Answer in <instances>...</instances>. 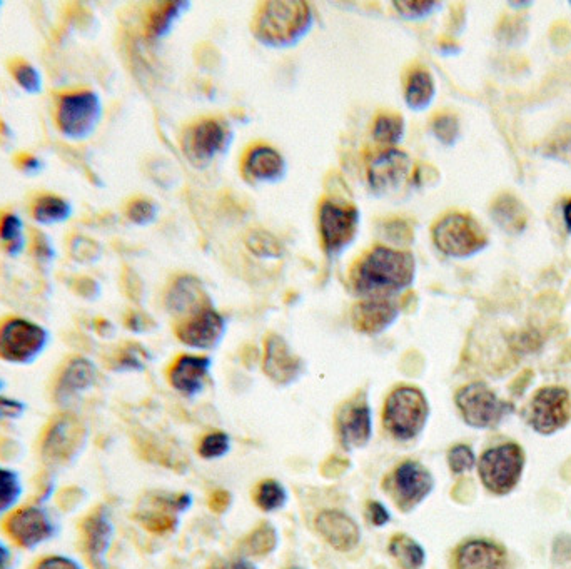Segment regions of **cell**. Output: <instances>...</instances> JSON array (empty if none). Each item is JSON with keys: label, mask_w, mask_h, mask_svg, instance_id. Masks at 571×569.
I'll use <instances>...</instances> for the list:
<instances>
[{"label": "cell", "mask_w": 571, "mask_h": 569, "mask_svg": "<svg viewBox=\"0 0 571 569\" xmlns=\"http://www.w3.org/2000/svg\"><path fill=\"white\" fill-rule=\"evenodd\" d=\"M415 272L416 262L411 252L374 247L354 269V289L366 299H390L410 288Z\"/></svg>", "instance_id": "1"}, {"label": "cell", "mask_w": 571, "mask_h": 569, "mask_svg": "<svg viewBox=\"0 0 571 569\" xmlns=\"http://www.w3.org/2000/svg\"><path fill=\"white\" fill-rule=\"evenodd\" d=\"M313 27V11L306 2H268L254 21V36L264 46L286 49L303 39Z\"/></svg>", "instance_id": "2"}, {"label": "cell", "mask_w": 571, "mask_h": 569, "mask_svg": "<svg viewBox=\"0 0 571 569\" xmlns=\"http://www.w3.org/2000/svg\"><path fill=\"white\" fill-rule=\"evenodd\" d=\"M87 426L71 411L57 414L47 423L39 441L42 463L49 469L71 466L86 448Z\"/></svg>", "instance_id": "3"}, {"label": "cell", "mask_w": 571, "mask_h": 569, "mask_svg": "<svg viewBox=\"0 0 571 569\" xmlns=\"http://www.w3.org/2000/svg\"><path fill=\"white\" fill-rule=\"evenodd\" d=\"M102 117L101 97L89 89L57 94L54 122L57 131L69 141H86L96 131Z\"/></svg>", "instance_id": "4"}, {"label": "cell", "mask_w": 571, "mask_h": 569, "mask_svg": "<svg viewBox=\"0 0 571 569\" xmlns=\"http://www.w3.org/2000/svg\"><path fill=\"white\" fill-rule=\"evenodd\" d=\"M51 343V333L42 324L9 316L0 321V361L12 366H31Z\"/></svg>", "instance_id": "5"}, {"label": "cell", "mask_w": 571, "mask_h": 569, "mask_svg": "<svg viewBox=\"0 0 571 569\" xmlns=\"http://www.w3.org/2000/svg\"><path fill=\"white\" fill-rule=\"evenodd\" d=\"M2 528L17 548L36 551L56 538L59 521L46 504L31 503L7 514Z\"/></svg>", "instance_id": "6"}, {"label": "cell", "mask_w": 571, "mask_h": 569, "mask_svg": "<svg viewBox=\"0 0 571 569\" xmlns=\"http://www.w3.org/2000/svg\"><path fill=\"white\" fill-rule=\"evenodd\" d=\"M433 242L445 256L465 259L475 256L488 246L483 227L463 212H450L433 227Z\"/></svg>", "instance_id": "7"}, {"label": "cell", "mask_w": 571, "mask_h": 569, "mask_svg": "<svg viewBox=\"0 0 571 569\" xmlns=\"http://www.w3.org/2000/svg\"><path fill=\"white\" fill-rule=\"evenodd\" d=\"M430 406L425 394L416 388H398L385 404L383 423L388 433L400 441L416 438L425 428Z\"/></svg>", "instance_id": "8"}, {"label": "cell", "mask_w": 571, "mask_h": 569, "mask_svg": "<svg viewBox=\"0 0 571 569\" xmlns=\"http://www.w3.org/2000/svg\"><path fill=\"white\" fill-rule=\"evenodd\" d=\"M525 466V453L515 443L501 444L483 453L478 473L481 483L493 494H508L516 488Z\"/></svg>", "instance_id": "9"}, {"label": "cell", "mask_w": 571, "mask_h": 569, "mask_svg": "<svg viewBox=\"0 0 571 569\" xmlns=\"http://www.w3.org/2000/svg\"><path fill=\"white\" fill-rule=\"evenodd\" d=\"M456 406L471 428H495L513 413V406L501 401L485 383H471L456 393Z\"/></svg>", "instance_id": "10"}, {"label": "cell", "mask_w": 571, "mask_h": 569, "mask_svg": "<svg viewBox=\"0 0 571 569\" xmlns=\"http://www.w3.org/2000/svg\"><path fill=\"white\" fill-rule=\"evenodd\" d=\"M359 211L354 206L338 201H324L319 207V232L324 251L338 256L353 244L358 234Z\"/></svg>", "instance_id": "11"}, {"label": "cell", "mask_w": 571, "mask_h": 569, "mask_svg": "<svg viewBox=\"0 0 571 569\" xmlns=\"http://www.w3.org/2000/svg\"><path fill=\"white\" fill-rule=\"evenodd\" d=\"M435 488V479L423 464L406 461L391 474L386 489L395 499L396 506L403 513H410L418 504L423 503Z\"/></svg>", "instance_id": "12"}, {"label": "cell", "mask_w": 571, "mask_h": 569, "mask_svg": "<svg viewBox=\"0 0 571 569\" xmlns=\"http://www.w3.org/2000/svg\"><path fill=\"white\" fill-rule=\"evenodd\" d=\"M571 419V398L558 386L543 388L531 399L530 424L536 433L553 434L565 428Z\"/></svg>", "instance_id": "13"}, {"label": "cell", "mask_w": 571, "mask_h": 569, "mask_svg": "<svg viewBox=\"0 0 571 569\" xmlns=\"http://www.w3.org/2000/svg\"><path fill=\"white\" fill-rule=\"evenodd\" d=\"M231 144V131L218 119H206L187 132L184 149L194 164H208Z\"/></svg>", "instance_id": "14"}, {"label": "cell", "mask_w": 571, "mask_h": 569, "mask_svg": "<svg viewBox=\"0 0 571 569\" xmlns=\"http://www.w3.org/2000/svg\"><path fill=\"white\" fill-rule=\"evenodd\" d=\"M411 176V159L400 149H385L369 162V186L376 194H391L405 186Z\"/></svg>", "instance_id": "15"}, {"label": "cell", "mask_w": 571, "mask_h": 569, "mask_svg": "<svg viewBox=\"0 0 571 569\" xmlns=\"http://www.w3.org/2000/svg\"><path fill=\"white\" fill-rule=\"evenodd\" d=\"M191 506V498L187 494L169 496V494H154L147 498L141 508L137 509V523L149 533L166 534L174 531L177 518L174 513L186 511Z\"/></svg>", "instance_id": "16"}, {"label": "cell", "mask_w": 571, "mask_h": 569, "mask_svg": "<svg viewBox=\"0 0 571 569\" xmlns=\"http://www.w3.org/2000/svg\"><path fill=\"white\" fill-rule=\"evenodd\" d=\"M97 381L96 364L84 356H72L67 359L61 371L57 374L54 383V401L59 406H67L81 394L87 393L94 388Z\"/></svg>", "instance_id": "17"}, {"label": "cell", "mask_w": 571, "mask_h": 569, "mask_svg": "<svg viewBox=\"0 0 571 569\" xmlns=\"http://www.w3.org/2000/svg\"><path fill=\"white\" fill-rule=\"evenodd\" d=\"M114 538V524L107 508L87 514L81 523L82 551L96 569H106V556Z\"/></svg>", "instance_id": "18"}, {"label": "cell", "mask_w": 571, "mask_h": 569, "mask_svg": "<svg viewBox=\"0 0 571 569\" xmlns=\"http://www.w3.org/2000/svg\"><path fill=\"white\" fill-rule=\"evenodd\" d=\"M226 321L211 306L189 316L177 328V338L189 348L211 349L223 338Z\"/></svg>", "instance_id": "19"}, {"label": "cell", "mask_w": 571, "mask_h": 569, "mask_svg": "<svg viewBox=\"0 0 571 569\" xmlns=\"http://www.w3.org/2000/svg\"><path fill=\"white\" fill-rule=\"evenodd\" d=\"M316 529L324 541L341 553L356 548L361 539V531L353 518L338 509H328L318 514Z\"/></svg>", "instance_id": "20"}, {"label": "cell", "mask_w": 571, "mask_h": 569, "mask_svg": "<svg viewBox=\"0 0 571 569\" xmlns=\"http://www.w3.org/2000/svg\"><path fill=\"white\" fill-rule=\"evenodd\" d=\"M263 368L264 373L268 374L274 383L289 384L299 378L303 363L281 336L271 334L266 341Z\"/></svg>", "instance_id": "21"}, {"label": "cell", "mask_w": 571, "mask_h": 569, "mask_svg": "<svg viewBox=\"0 0 571 569\" xmlns=\"http://www.w3.org/2000/svg\"><path fill=\"white\" fill-rule=\"evenodd\" d=\"M400 314L391 299H364L351 311L354 329L363 334H379L390 328Z\"/></svg>", "instance_id": "22"}, {"label": "cell", "mask_w": 571, "mask_h": 569, "mask_svg": "<svg viewBox=\"0 0 571 569\" xmlns=\"http://www.w3.org/2000/svg\"><path fill=\"white\" fill-rule=\"evenodd\" d=\"M166 306L174 316H193L209 308L203 282L194 276L179 277L167 291Z\"/></svg>", "instance_id": "23"}, {"label": "cell", "mask_w": 571, "mask_h": 569, "mask_svg": "<svg viewBox=\"0 0 571 569\" xmlns=\"http://www.w3.org/2000/svg\"><path fill=\"white\" fill-rule=\"evenodd\" d=\"M505 549L488 539H470L455 553L456 569H506Z\"/></svg>", "instance_id": "24"}, {"label": "cell", "mask_w": 571, "mask_h": 569, "mask_svg": "<svg viewBox=\"0 0 571 569\" xmlns=\"http://www.w3.org/2000/svg\"><path fill=\"white\" fill-rule=\"evenodd\" d=\"M211 369V359L204 356H182L169 371L172 388L193 398L203 391Z\"/></svg>", "instance_id": "25"}, {"label": "cell", "mask_w": 571, "mask_h": 569, "mask_svg": "<svg viewBox=\"0 0 571 569\" xmlns=\"http://www.w3.org/2000/svg\"><path fill=\"white\" fill-rule=\"evenodd\" d=\"M339 439L344 448H361L368 443L373 431L371 409L366 403L349 404L338 419Z\"/></svg>", "instance_id": "26"}, {"label": "cell", "mask_w": 571, "mask_h": 569, "mask_svg": "<svg viewBox=\"0 0 571 569\" xmlns=\"http://www.w3.org/2000/svg\"><path fill=\"white\" fill-rule=\"evenodd\" d=\"M244 171L253 181L278 182L286 174V162L273 147L258 146L249 151Z\"/></svg>", "instance_id": "27"}, {"label": "cell", "mask_w": 571, "mask_h": 569, "mask_svg": "<svg viewBox=\"0 0 571 569\" xmlns=\"http://www.w3.org/2000/svg\"><path fill=\"white\" fill-rule=\"evenodd\" d=\"M491 217L496 226L508 234H520L525 231L528 222L525 206L513 194H501L500 197H496L491 206Z\"/></svg>", "instance_id": "28"}, {"label": "cell", "mask_w": 571, "mask_h": 569, "mask_svg": "<svg viewBox=\"0 0 571 569\" xmlns=\"http://www.w3.org/2000/svg\"><path fill=\"white\" fill-rule=\"evenodd\" d=\"M31 216L39 226H57L71 219V202L57 194H39L32 201Z\"/></svg>", "instance_id": "29"}, {"label": "cell", "mask_w": 571, "mask_h": 569, "mask_svg": "<svg viewBox=\"0 0 571 569\" xmlns=\"http://www.w3.org/2000/svg\"><path fill=\"white\" fill-rule=\"evenodd\" d=\"M435 79L425 69H416L411 72L406 82V104L413 111H425L435 99Z\"/></svg>", "instance_id": "30"}, {"label": "cell", "mask_w": 571, "mask_h": 569, "mask_svg": "<svg viewBox=\"0 0 571 569\" xmlns=\"http://www.w3.org/2000/svg\"><path fill=\"white\" fill-rule=\"evenodd\" d=\"M187 7H189L187 2H164L156 9H152L147 19V37L154 41L166 37L182 12L187 11Z\"/></svg>", "instance_id": "31"}, {"label": "cell", "mask_w": 571, "mask_h": 569, "mask_svg": "<svg viewBox=\"0 0 571 569\" xmlns=\"http://www.w3.org/2000/svg\"><path fill=\"white\" fill-rule=\"evenodd\" d=\"M0 246L7 256L19 257L27 246L26 231L21 217L14 212L0 214Z\"/></svg>", "instance_id": "32"}, {"label": "cell", "mask_w": 571, "mask_h": 569, "mask_svg": "<svg viewBox=\"0 0 571 569\" xmlns=\"http://www.w3.org/2000/svg\"><path fill=\"white\" fill-rule=\"evenodd\" d=\"M24 496V484L16 469L7 468L0 464V518L21 506Z\"/></svg>", "instance_id": "33"}, {"label": "cell", "mask_w": 571, "mask_h": 569, "mask_svg": "<svg viewBox=\"0 0 571 569\" xmlns=\"http://www.w3.org/2000/svg\"><path fill=\"white\" fill-rule=\"evenodd\" d=\"M388 549L401 569H420L425 564V549L406 534H396L395 538L391 539Z\"/></svg>", "instance_id": "34"}, {"label": "cell", "mask_w": 571, "mask_h": 569, "mask_svg": "<svg viewBox=\"0 0 571 569\" xmlns=\"http://www.w3.org/2000/svg\"><path fill=\"white\" fill-rule=\"evenodd\" d=\"M405 119L398 114H383L374 121L373 139L386 149H396L405 137Z\"/></svg>", "instance_id": "35"}, {"label": "cell", "mask_w": 571, "mask_h": 569, "mask_svg": "<svg viewBox=\"0 0 571 569\" xmlns=\"http://www.w3.org/2000/svg\"><path fill=\"white\" fill-rule=\"evenodd\" d=\"M246 246L254 256L261 259H279L284 254V247L278 237L264 229H253L246 236Z\"/></svg>", "instance_id": "36"}, {"label": "cell", "mask_w": 571, "mask_h": 569, "mask_svg": "<svg viewBox=\"0 0 571 569\" xmlns=\"http://www.w3.org/2000/svg\"><path fill=\"white\" fill-rule=\"evenodd\" d=\"M276 546H278V533L269 523L259 524L258 528L249 534L246 543H244V548L248 554L258 556V558L273 553Z\"/></svg>", "instance_id": "37"}, {"label": "cell", "mask_w": 571, "mask_h": 569, "mask_svg": "<svg viewBox=\"0 0 571 569\" xmlns=\"http://www.w3.org/2000/svg\"><path fill=\"white\" fill-rule=\"evenodd\" d=\"M9 69L22 91H26L27 94H41L44 82H42L41 71L34 64L24 59H14Z\"/></svg>", "instance_id": "38"}, {"label": "cell", "mask_w": 571, "mask_h": 569, "mask_svg": "<svg viewBox=\"0 0 571 569\" xmlns=\"http://www.w3.org/2000/svg\"><path fill=\"white\" fill-rule=\"evenodd\" d=\"M286 499H288L286 489H284L283 484L274 481V479L263 481L254 494V501L266 513H273V511L283 508Z\"/></svg>", "instance_id": "39"}, {"label": "cell", "mask_w": 571, "mask_h": 569, "mask_svg": "<svg viewBox=\"0 0 571 569\" xmlns=\"http://www.w3.org/2000/svg\"><path fill=\"white\" fill-rule=\"evenodd\" d=\"M69 256L77 264H94L102 256V247L96 239L84 236V234H74L69 239Z\"/></svg>", "instance_id": "40"}, {"label": "cell", "mask_w": 571, "mask_h": 569, "mask_svg": "<svg viewBox=\"0 0 571 569\" xmlns=\"http://www.w3.org/2000/svg\"><path fill=\"white\" fill-rule=\"evenodd\" d=\"M126 216L132 224L147 226V224L156 221L157 206L154 202L142 199V197L132 199V201L127 204Z\"/></svg>", "instance_id": "41"}, {"label": "cell", "mask_w": 571, "mask_h": 569, "mask_svg": "<svg viewBox=\"0 0 571 569\" xmlns=\"http://www.w3.org/2000/svg\"><path fill=\"white\" fill-rule=\"evenodd\" d=\"M431 129H433L436 139L446 146H453L460 137V122L453 114H443V116L436 117Z\"/></svg>", "instance_id": "42"}, {"label": "cell", "mask_w": 571, "mask_h": 569, "mask_svg": "<svg viewBox=\"0 0 571 569\" xmlns=\"http://www.w3.org/2000/svg\"><path fill=\"white\" fill-rule=\"evenodd\" d=\"M396 12L400 14L406 21H421L425 17L431 16L436 11V7H440L438 2H401L396 0L393 2Z\"/></svg>", "instance_id": "43"}, {"label": "cell", "mask_w": 571, "mask_h": 569, "mask_svg": "<svg viewBox=\"0 0 571 569\" xmlns=\"http://www.w3.org/2000/svg\"><path fill=\"white\" fill-rule=\"evenodd\" d=\"M476 463V456L473 449L466 444H458L455 448L450 449L448 453V464L455 474L468 473L473 469Z\"/></svg>", "instance_id": "44"}, {"label": "cell", "mask_w": 571, "mask_h": 569, "mask_svg": "<svg viewBox=\"0 0 571 569\" xmlns=\"http://www.w3.org/2000/svg\"><path fill=\"white\" fill-rule=\"evenodd\" d=\"M381 231H383L386 241L398 244V246H406V244H410L413 241V229H411L408 222L401 221V219L385 222L383 227H381Z\"/></svg>", "instance_id": "45"}, {"label": "cell", "mask_w": 571, "mask_h": 569, "mask_svg": "<svg viewBox=\"0 0 571 569\" xmlns=\"http://www.w3.org/2000/svg\"><path fill=\"white\" fill-rule=\"evenodd\" d=\"M32 256L36 257L37 262H41L44 266H49L56 259V247L52 244L51 239L46 232L36 231L32 236L31 242Z\"/></svg>", "instance_id": "46"}, {"label": "cell", "mask_w": 571, "mask_h": 569, "mask_svg": "<svg viewBox=\"0 0 571 569\" xmlns=\"http://www.w3.org/2000/svg\"><path fill=\"white\" fill-rule=\"evenodd\" d=\"M229 451L228 434L213 433L203 439V443L199 446V454L204 459L223 458L224 454Z\"/></svg>", "instance_id": "47"}, {"label": "cell", "mask_w": 571, "mask_h": 569, "mask_svg": "<svg viewBox=\"0 0 571 569\" xmlns=\"http://www.w3.org/2000/svg\"><path fill=\"white\" fill-rule=\"evenodd\" d=\"M32 569H86L81 561L67 554H47L42 556Z\"/></svg>", "instance_id": "48"}, {"label": "cell", "mask_w": 571, "mask_h": 569, "mask_svg": "<svg viewBox=\"0 0 571 569\" xmlns=\"http://www.w3.org/2000/svg\"><path fill=\"white\" fill-rule=\"evenodd\" d=\"M146 353L139 346H129L117 358V369L121 371H141L144 368Z\"/></svg>", "instance_id": "49"}, {"label": "cell", "mask_w": 571, "mask_h": 569, "mask_svg": "<svg viewBox=\"0 0 571 569\" xmlns=\"http://www.w3.org/2000/svg\"><path fill=\"white\" fill-rule=\"evenodd\" d=\"M71 288L79 298L87 299V301H94L101 293V288H99L97 281L87 276L76 277L71 284Z\"/></svg>", "instance_id": "50"}, {"label": "cell", "mask_w": 571, "mask_h": 569, "mask_svg": "<svg viewBox=\"0 0 571 569\" xmlns=\"http://www.w3.org/2000/svg\"><path fill=\"white\" fill-rule=\"evenodd\" d=\"M26 413V404L19 399L9 398L2 394V381H0V414L2 418L19 419Z\"/></svg>", "instance_id": "51"}, {"label": "cell", "mask_w": 571, "mask_h": 569, "mask_svg": "<svg viewBox=\"0 0 571 569\" xmlns=\"http://www.w3.org/2000/svg\"><path fill=\"white\" fill-rule=\"evenodd\" d=\"M14 164H16L19 171L24 172L27 176L39 174V172L42 171V167H44L41 159L31 154V152H21V154H17L16 159H14Z\"/></svg>", "instance_id": "52"}, {"label": "cell", "mask_w": 571, "mask_h": 569, "mask_svg": "<svg viewBox=\"0 0 571 569\" xmlns=\"http://www.w3.org/2000/svg\"><path fill=\"white\" fill-rule=\"evenodd\" d=\"M368 519L373 526L381 528V526H386V524L390 523L391 514L383 504L378 503V501H371L368 504Z\"/></svg>", "instance_id": "53"}, {"label": "cell", "mask_w": 571, "mask_h": 569, "mask_svg": "<svg viewBox=\"0 0 571 569\" xmlns=\"http://www.w3.org/2000/svg\"><path fill=\"white\" fill-rule=\"evenodd\" d=\"M229 503H231L229 493L216 491L209 499V508L213 509L214 513H224L229 508Z\"/></svg>", "instance_id": "54"}, {"label": "cell", "mask_w": 571, "mask_h": 569, "mask_svg": "<svg viewBox=\"0 0 571 569\" xmlns=\"http://www.w3.org/2000/svg\"><path fill=\"white\" fill-rule=\"evenodd\" d=\"M0 569H16V554L2 539H0Z\"/></svg>", "instance_id": "55"}, {"label": "cell", "mask_w": 571, "mask_h": 569, "mask_svg": "<svg viewBox=\"0 0 571 569\" xmlns=\"http://www.w3.org/2000/svg\"><path fill=\"white\" fill-rule=\"evenodd\" d=\"M127 328L131 329V331H144L146 326H144V316L139 313H132L129 318H127Z\"/></svg>", "instance_id": "56"}, {"label": "cell", "mask_w": 571, "mask_h": 569, "mask_svg": "<svg viewBox=\"0 0 571 569\" xmlns=\"http://www.w3.org/2000/svg\"><path fill=\"white\" fill-rule=\"evenodd\" d=\"M226 569H258L256 564L251 563L248 559H236L233 563L229 564Z\"/></svg>", "instance_id": "57"}, {"label": "cell", "mask_w": 571, "mask_h": 569, "mask_svg": "<svg viewBox=\"0 0 571 569\" xmlns=\"http://www.w3.org/2000/svg\"><path fill=\"white\" fill-rule=\"evenodd\" d=\"M563 219H565V226L571 234V201L566 202L563 206Z\"/></svg>", "instance_id": "58"}, {"label": "cell", "mask_w": 571, "mask_h": 569, "mask_svg": "<svg viewBox=\"0 0 571 569\" xmlns=\"http://www.w3.org/2000/svg\"><path fill=\"white\" fill-rule=\"evenodd\" d=\"M0 419H2V414H0Z\"/></svg>", "instance_id": "59"}, {"label": "cell", "mask_w": 571, "mask_h": 569, "mask_svg": "<svg viewBox=\"0 0 571 569\" xmlns=\"http://www.w3.org/2000/svg\"><path fill=\"white\" fill-rule=\"evenodd\" d=\"M291 569H299V568H291Z\"/></svg>", "instance_id": "60"}, {"label": "cell", "mask_w": 571, "mask_h": 569, "mask_svg": "<svg viewBox=\"0 0 571 569\" xmlns=\"http://www.w3.org/2000/svg\"><path fill=\"white\" fill-rule=\"evenodd\" d=\"M0 6H2V4H0Z\"/></svg>", "instance_id": "61"}]
</instances>
